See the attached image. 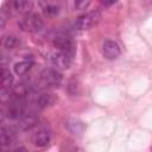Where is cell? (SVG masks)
<instances>
[{
  "instance_id": "1",
  "label": "cell",
  "mask_w": 152,
  "mask_h": 152,
  "mask_svg": "<svg viewBox=\"0 0 152 152\" xmlns=\"http://www.w3.org/2000/svg\"><path fill=\"white\" fill-rule=\"evenodd\" d=\"M18 25H19V28L24 32L36 33V32H39L43 30L44 21L40 19L39 15H37L34 13H27L18 21Z\"/></svg>"
},
{
  "instance_id": "2",
  "label": "cell",
  "mask_w": 152,
  "mask_h": 152,
  "mask_svg": "<svg viewBox=\"0 0 152 152\" xmlns=\"http://www.w3.org/2000/svg\"><path fill=\"white\" fill-rule=\"evenodd\" d=\"M101 19V14L97 11H93V12H88L84 13L82 15H80L75 23V26L77 30L80 31H86V30H90L91 27H94L95 25H97V23Z\"/></svg>"
},
{
  "instance_id": "3",
  "label": "cell",
  "mask_w": 152,
  "mask_h": 152,
  "mask_svg": "<svg viewBox=\"0 0 152 152\" xmlns=\"http://www.w3.org/2000/svg\"><path fill=\"white\" fill-rule=\"evenodd\" d=\"M25 110V100L21 95L13 97L7 107V116L12 120H18L23 116Z\"/></svg>"
},
{
  "instance_id": "4",
  "label": "cell",
  "mask_w": 152,
  "mask_h": 152,
  "mask_svg": "<svg viewBox=\"0 0 152 152\" xmlns=\"http://www.w3.org/2000/svg\"><path fill=\"white\" fill-rule=\"evenodd\" d=\"M40 81L45 87H58L62 82V75L55 69H45L40 74Z\"/></svg>"
},
{
  "instance_id": "5",
  "label": "cell",
  "mask_w": 152,
  "mask_h": 152,
  "mask_svg": "<svg viewBox=\"0 0 152 152\" xmlns=\"http://www.w3.org/2000/svg\"><path fill=\"white\" fill-rule=\"evenodd\" d=\"M72 58H74V55L71 53H68L64 51H57L56 53L52 55L51 62L56 68L63 70V69H68L71 65Z\"/></svg>"
},
{
  "instance_id": "6",
  "label": "cell",
  "mask_w": 152,
  "mask_h": 152,
  "mask_svg": "<svg viewBox=\"0 0 152 152\" xmlns=\"http://www.w3.org/2000/svg\"><path fill=\"white\" fill-rule=\"evenodd\" d=\"M102 53H103V57L106 59H109V61H113V59H116L120 53H121V50H120V46L114 40H104L103 45H102Z\"/></svg>"
},
{
  "instance_id": "7",
  "label": "cell",
  "mask_w": 152,
  "mask_h": 152,
  "mask_svg": "<svg viewBox=\"0 0 152 152\" xmlns=\"http://www.w3.org/2000/svg\"><path fill=\"white\" fill-rule=\"evenodd\" d=\"M53 44L58 49V51H64V52H68V53H71V55L75 56V51H76L75 44L68 36H58V37H56Z\"/></svg>"
},
{
  "instance_id": "8",
  "label": "cell",
  "mask_w": 152,
  "mask_h": 152,
  "mask_svg": "<svg viewBox=\"0 0 152 152\" xmlns=\"http://www.w3.org/2000/svg\"><path fill=\"white\" fill-rule=\"evenodd\" d=\"M50 139H51V133L49 129L46 128H42L39 129L38 132H36L33 134V138H32V141L36 146L38 147H44L46 146L49 142H50Z\"/></svg>"
},
{
  "instance_id": "9",
  "label": "cell",
  "mask_w": 152,
  "mask_h": 152,
  "mask_svg": "<svg viewBox=\"0 0 152 152\" xmlns=\"http://www.w3.org/2000/svg\"><path fill=\"white\" fill-rule=\"evenodd\" d=\"M33 65V59L32 58H26L21 62H18L14 64V72L17 75H25Z\"/></svg>"
},
{
  "instance_id": "10",
  "label": "cell",
  "mask_w": 152,
  "mask_h": 152,
  "mask_svg": "<svg viewBox=\"0 0 152 152\" xmlns=\"http://www.w3.org/2000/svg\"><path fill=\"white\" fill-rule=\"evenodd\" d=\"M12 82H13V76H12L11 71L4 65L2 69H1V88H2V91L8 89L11 87Z\"/></svg>"
},
{
  "instance_id": "11",
  "label": "cell",
  "mask_w": 152,
  "mask_h": 152,
  "mask_svg": "<svg viewBox=\"0 0 152 152\" xmlns=\"http://www.w3.org/2000/svg\"><path fill=\"white\" fill-rule=\"evenodd\" d=\"M13 7L14 10H17L18 12H21V13H30V10L32 8V2L28 1V0H15L13 1Z\"/></svg>"
},
{
  "instance_id": "12",
  "label": "cell",
  "mask_w": 152,
  "mask_h": 152,
  "mask_svg": "<svg viewBox=\"0 0 152 152\" xmlns=\"http://www.w3.org/2000/svg\"><path fill=\"white\" fill-rule=\"evenodd\" d=\"M40 5H42V10H43L44 14L48 17H53V15L58 14V12H59V6L53 2L46 1V2H40Z\"/></svg>"
},
{
  "instance_id": "13",
  "label": "cell",
  "mask_w": 152,
  "mask_h": 152,
  "mask_svg": "<svg viewBox=\"0 0 152 152\" xmlns=\"http://www.w3.org/2000/svg\"><path fill=\"white\" fill-rule=\"evenodd\" d=\"M13 138H14L13 131L10 127L2 126V128H1V142H2V146L11 145L12 141H13Z\"/></svg>"
},
{
  "instance_id": "14",
  "label": "cell",
  "mask_w": 152,
  "mask_h": 152,
  "mask_svg": "<svg viewBox=\"0 0 152 152\" xmlns=\"http://www.w3.org/2000/svg\"><path fill=\"white\" fill-rule=\"evenodd\" d=\"M53 102H55V97L52 96V94H42L37 99V104L40 108H45V107L52 104Z\"/></svg>"
},
{
  "instance_id": "15",
  "label": "cell",
  "mask_w": 152,
  "mask_h": 152,
  "mask_svg": "<svg viewBox=\"0 0 152 152\" xmlns=\"http://www.w3.org/2000/svg\"><path fill=\"white\" fill-rule=\"evenodd\" d=\"M4 45H5L7 49H12V48L15 45V38L12 37V36L7 37V38L4 40Z\"/></svg>"
},
{
  "instance_id": "16",
  "label": "cell",
  "mask_w": 152,
  "mask_h": 152,
  "mask_svg": "<svg viewBox=\"0 0 152 152\" xmlns=\"http://www.w3.org/2000/svg\"><path fill=\"white\" fill-rule=\"evenodd\" d=\"M89 1H78V2H76V7L78 8V10H86L88 6H89Z\"/></svg>"
},
{
  "instance_id": "17",
  "label": "cell",
  "mask_w": 152,
  "mask_h": 152,
  "mask_svg": "<svg viewBox=\"0 0 152 152\" xmlns=\"http://www.w3.org/2000/svg\"><path fill=\"white\" fill-rule=\"evenodd\" d=\"M12 152H27L25 147H17L15 150H13Z\"/></svg>"
}]
</instances>
